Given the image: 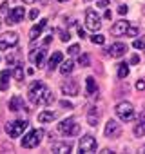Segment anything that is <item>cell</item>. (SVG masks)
Segmentation results:
<instances>
[{"instance_id":"6da1fadb","label":"cell","mask_w":145,"mask_h":154,"mask_svg":"<svg viewBox=\"0 0 145 154\" xmlns=\"http://www.w3.org/2000/svg\"><path fill=\"white\" fill-rule=\"evenodd\" d=\"M29 100L35 105H49L54 102V96L47 89V85H44V82H35L29 87Z\"/></svg>"},{"instance_id":"7a4b0ae2","label":"cell","mask_w":145,"mask_h":154,"mask_svg":"<svg viewBox=\"0 0 145 154\" xmlns=\"http://www.w3.org/2000/svg\"><path fill=\"white\" fill-rule=\"evenodd\" d=\"M44 136H45L44 129H33V131H29L26 134V138H22V147L24 149H35V147H38L40 141L44 140Z\"/></svg>"},{"instance_id":"3957f363","label":"cell","mask_w":145,"mask_h":154,"mask_svg":"<svg viewBox=\"0 0 145 154\" xmlns=\"http://www.w3.org/2000/svg\"><path fill=\"white\" fill-rule=\"evenodd\" d=\"M58 131H60L63 136H76V134L80 132V125L76 123V120L67 118V120H63L62 123H58Z\"/></svg>"},{"instance_id":"277c9868","label":"cell","mask_w":145,"mask_h":154,"mask_svg":"<svg viewBox=\"0 0 145 154\" xmlns=\"http://www.w3.org/2000/svg\"><path fill=\"white\" fill-rule=\"evenodd\" d=\"M116 116L122 120V122H131L134 118V107L129 103V102H120L116 105Z\"/></svg>"},{"instance_id":"5b68a950","label":"cell","mask_w":145,"mask_h":154,"mask_svg":"<svg viewBox=\"0 0 145 154\" xmlns=\"http://www.w3.org/2000/svg\"><path fill=\"white\" fill-rule=\"evenodd\" d=\"M26 129H27V122L26 120H15V122H8L6 123V132L11 138H18Z\"/></svg>"},{"instance_id":"8992f818","label":"cell","mask_w":145,"mask_h":154,"mask_svg":"<svg viewBox=\"0 0 145 154\" xmlns=\"http://www.w3.org/2000/svg\"><path fill=\"white\" fill-rule=\"evenodd\" d=\"M85 27H87L89 31H98V29L102 27V18H100V15H98L96 11L89 9V11L85 13Z\"/></svg>"},{"instance_id":"52a82bcc","label":"cell","mask_w":145,"mask_h":154,"mask_svg":"<svg viewBox=\"0 0 145 154\" xmlns=\"http://www.w3.org/2000/svg\"><path fill=\"white\" fill-rule=\"evenodd\" d=\"M18 44V35L17 33H4L0 35V51H6V49H11Z\"/></svg>"},{"instance_id":"ba28073f","label":"cell","mask_w":145,"mask_h":154,"mask_svg":"<svg viewBox=\"0 0 145 154\" xmlns=\"http://www.w3.org/2000/svg\"><path fill=\"white\" fill-rule=\"evenodd\" d=\"M78 150L82 154H87V152H94L96 150V140L93 136H84L78 143Z\"/></svg>"},{"instance_id":"9c48e42d","label":"cell","mask_w":145,"mask_h":154,"mask_svg":"<svg viewBox=\"0 0 145 154\" xmlns=\"http://www.w3.org/2000/svg\"><path fill=\"white\" fill-rule=\"evenodd\" d=\"M103 134H105V138L114 140V138H118V136L122 134V127H120L114 120H109V122L105 123V131H103Z\"/></svg>"},{"instance_id":"30bf717a","label":"cell","mask_w":145,"mask_h":154,"mask_svg":"<svg viewBox=\"0 0 145 154\" xmlns=\"http://www.w3.org/2000/svg\"><path fill=\"white\" fill-rule=\"evenodd\" d=\"M26 17V9L24 8H18V6H15L13 8V11L9 13V17H8V20H6V24H9V26H13V24H18V22H22V18Z\"/></svg>"},{"instance_id":"8fae6325","label":"cell","mask_w":145,"mask_h":154,"mask_svg":"<svg viewBox=\"0 0 145 154\" xmlns=\"http://www.w3.org/2000/svg\"><path fill=\"white\" fill-rule=\"evenodd\" d=\"M60 89H62V94H65V96H76L78 94V84L72 82V80L63 82Z\"/></svg>"},{"instance_id":"7c38bea8","label":"cell","mask_w":145,"mask_h":154,"mask_svg":"<svg viewBox=\"0 0 145 154\" xmlns=\"http://www.w3.org/2000/svg\"><path fill=\"white\" fill-rule=\"evenodd\" d=\"M125 53H127V45L122 42H116L109 47V56H113V58H122Z\"/></svg>"},{"instance_id":"4fadbf2b","label":"cell","mask_w":145,"mask_h":154,"mask_svg":"<svg viewBox=\"0 0 145 154\" xmlns=\"http://www.w3.org/2000/svg\"><path fill=\"white\" fill-rule=\"evenodd\" d=\"M29 60L36 63V67H44V60H45V49L40 47L33 53H29Z\"/></svg>"},{"instance_id":"5bb4252c","label":"cell","mask_w":145,"mask_h":154,"mask_svg":"<svg viewBox=\"0 0 145 154\" xmlns=\"http://www.w3.org/2000/svg\"><path fill=\"white\" fill-rule=\"evenodd\" d=\"M127 27H129V22H127V20H120V22H116V24L111 27V33L116 35V36H120V35H125Z\"/></svg>"},{"instance_id":"9a60e30c","label":"cell","mask_w":145,"mask_h":154,"mask_svg":"<svg viewBox=\"0 0 145 154\" xmlns=\"http://www.w3.org/2000/svg\"><path fill=\"white\" fill-rule=\"evenodd\" d=\"M47 26V20H42V22H38V24H35L33 27H31V31H29V38L31 40H36L38 36H40V33L44 31V27Z\"/></svg>"},{"instance_id":"2e32d148","label":"cell","mask_w":145,"mask_h":154,"mask_svg":"<svg viewBox=\"0 0 145 154\" xmlns=\"http://www.w3.org/2000/svg\"><path fill=\"white\" fill-rule=\"evenodd\" d=\"M53 152H60V154H67V152H71L72 150V145L71 143H62V141H58V143H53Z\"/></svg>"},{"instance_id":"e0dca14e","label":"cell","mask_w":145,"mask_h":154,"mask_svg":"<svg viewBox=\"0 0 145 154\" xmlns=\"http://www.w3.org/2000/svg\"><path fill=\"white\" fill-rule=\"evenodd\" d=\"M62 60H63V54H62V51H56V53H53V56H51V60H49V69L51 71H54L60 63H62Z\"/></svg>"},{"instance_id":"ac0fdd59","label":"cell","mask_w":145,"mask_h":154,"mask_svg":"<svg viewBox=\"0 0 145 154\" xmlns=\"http://www.w3.org/2000/svg\"><path fill=\"white\" fill-rule=\"evenodd\" d=\"M9 76H11V71H2L0 72V91H8L9 87Z\"/></svg>"},{"instance_id":"d6986e66","label":"cell","mask_w":145,"mask_h":154,"mask_svg":"<svg viewBox=\"0 0 145 154\" xmlns=\"http://www.w3.org/2000/svg\"><path fill=\"white\" fill-rule=\"evenodd\" d=\"M20 109H24V102H22V98H20V96H13V98L9 100V111L17 112V111H20Z\"/></svg>"},{"instance_id":"ffe728a7","label":"cell","mask_w":145,"mask_h":154,"mask_svg":"<svg viewBox=\"0 0 145 154\" xmlns=\"http://www.w3.org/2000/svg\"><path fill=\"white\" fill-rule=\"evenodd\" d=\"M85 89H87V94H89V96H94V94H96L98 87H96V80L93 78V76H89V78L85 80Z\"/></svg>"},{"instance_id":"44dd1931","label":"cell","mask_w":145,"mask_h":154,"mask_svg":"<svg viewBox=\"0 0 145 154\" xmlns=\"http://www.w3.org/2000/svg\"><path fill=\"white\" fill-rule=\"evenodd\" d=\"M54 118H56V112H53V111H44V112L38 114V122H40V123H49V122H53Z\"/></svg>"},{"instance_id":"7402d4cb","label":"cell","mask_w":145,"mask_h":154,"mask_svg":"<svg viewBox=\"0 0 145 154\" xmlns=\"http://www.w3.org/2000/svg\"><path fill=\"white\" fill-rule=\"evenodd\" d=\"M72 69H75V62H72V60H62V63H60V72L62 74H69Z\"/></svg>"},{"instance_id":"603a6c76","label":"cell","mask_w":145,"mask_h":154,"mask_svg":"<svg viewBox=\"0 0 145 154\" xmlns=\"http://www.w3.org/2000/svg\"><path fill=\"white\" fill-rule=\"evenodd\" d=\"M134 136L136 138H143L145 136V122H140L134 125Z\"/></svg>"},{"instance_id":"cb8c5ba5","label":"cell","mask_w":145,"mask_h":154,"mask_svg":"<svg viewBox=\"0 0 145 154\" xmlns=\"http://www.w3.org/2000/svg\"><path fill=\"white\" fill-rule=\"evenodd\" d=\"M129 74V63H120L118 67V78H125Z\"/></svg>"},{"instance_id":"d4e9b609","label":"cell","mask_w":145,"mask_h":154,"mask_svg":"<svg viewBox=\"0 0 145 154\" xmlns=\"http://www.w3.org/2000/svg\"><path fill=\"white\" fill-rule=\"evenodd\" d=\"M67 53H69L71 56H78V54H80V45H78V44H72V45L67 49Z\"/></svg>"},{"instance_id":"484cf974","label":"cell","mask_w":145,"mask_h":154,"mask_svg":"<svg viewBox=\"0 0 145 154\" xmlns=\"http://www.w3.org/2000/svg\"><path fill=\"white\" fill-rule=\"evenodd\" d=\"M15 78H17L18 82H22V80H24V71H22V65H20V63L15 67Z\"/></svg>"},{"instance_id":"4316f807","label":"cell","mask_w":145,"mask_h":154,"mask_svg":"<svg viewBox=\"0 0 145 154\" xmlns=\"http://www.w3.org/2000/svg\"><path fill=\"white\" fill-rule=\"evenodd\" d=\"M91 40H93V44H96V45H103V42H105V38H103L102 35H94V36H91Z\"/></svg>"},{"instance_id":"83f0119b","label":"cell","mask_w":145,"mask_h":154,"mask_svg":"<svg viewBox=\"0 0 145 154\" xmlns=\"http://www.w3.org/2000/svg\"><path fill=\"white\" fill-rule=\"evenodd\" d=\"M58 35H60V40H62V42H69V38H71L69 33H67V31H62V29H58Z\"/></svg>"},{"instance_id":"f1b7e54d","label":"cell","mask_w":145,"mask_h":154,"mask_svg":"<svg viewBox=\"0 0 145 154\" xmlns=\"http://www.w3.org/2000/svg\"><path fill=\"white\" fill-rule=\"evenodd\" d=\"M78 63H80V65H84V67H85V65H89V56H87V54H80Z\"/></svg>"},{"instance_id":"f546056e","label":"cell","mask_w":145,"mask_h":154,"mask_svg":"<svg viewBox=\"0 0 145 154\" xmlns=\"http://www.w3.org/2000/svg\"><path fill=\"white\" fill-rule=\"evenodd\" d=\"M125 35H129V36H136L138 35V27H127V31H125Z\"/></svg>"},{"instance_id":"4dcf8cb0","label":"cell","mask_w":145,"mask_h":154,"mask_svg":"<svg viewBox=\"0 0 145 154\" xmlns=\"http://www.w3.org/2000/svg\"><path fill=\"white\" fill-rule=\"evenodd\" d=\"M136 49H145V40H134V44H132Z\"/></svg>"},{"instance_id":"1f68e13d","label":"cell","mask_w":145,"mask_h":154,"mask_svg":"<svg viewBox=\"0 0 145 154\" xmlns=\"http://www.w3.org/2000/svg\"><path fill=\"white\" fill-rule=\"evenodd\" d=\"M118 13H120V15H127V13H129V8H127V6H120V8H118Z\"/></svg>"},{"instance_id":"d6a6232c","label":"cell","mask_w":145,"mask_h":154,"mask_svg":"<svg viewBox=\"0 0 145 154\" xmlns=\"http://www.w3.org/2000/svg\"><path fill=\"white\" fill-rule=\"evenodd\" d=\"M136 89H138V91H143V89H145V82H143V80H138V82H136Z\"/></svg>"},{"instance_id":"836d02e7","label":"cell","mask_w":145,"mask_h":154,"mask_svg":"<svg viewBox=\"0 0 145 154\" xmlns=\"http://www.w3.org/2000/svg\"><path fill=\"white\" fill-rule=\"evenodd\" d=\"M8 2H4V4H0V13H8Z\"/></svg>"},{"instance_id":"e575fe53","label":"cell","mask_w":145,"mask_h":154,"mask_svg":"<svg viewBox=\"0 0 145 154\" xmlns=\"http://www.w3.org/2000/svg\"><path fill=\"white\" fill-rule=\"evenodd\" d=\"M36 17H38V9H33V11L29 13V18H31V20H35Z\"/></svg>"},{"instance_id":"d590c367","label":"cell","mask_w":145,"mask_h":154,"mask_svg":"<svg viewBox=\"0 0 145 154\" xmlns=\"http://www.w3.org/2000/svg\"><path fill=\"white\" fill-rule=\"evenodd\" d=\"M138 62H140V56H138V54H132V56H131V63H134V65H136Z\"/></svg>"},{"instance_id":"8d00e7d4","label":"cell","mask_w":145,"mask_h":154,"mask_svg":"<svg viewBox=\"0 0 145 154\" xmlns=\"http://www.w3.org/2000/svg\"><path fill=\"white\" fill-rule=\"evenodd\" d=\"M109 4V0H100V2H98V8H105Z\"/></svg>"},{"instance_id":"74e56055","label":"cell","mask_w":145,"mask_h":154,"mask_svg":"<svg viewBox=\"0 0 145 154\" xmlns=\"http://www.w3.org/2000/svg\"><path fill=\"white\" fill-rule=\"evenodd\" d=\"M78 36H80V38H87V36H85V33H84V29H82V27H78Z\"/></svg>"},{"instance_id":"f35d334b","label":"cell","mask_w":145,"mask_h":154,"mask_svg":"<svg viewBox=\"0 0 145 154\" xmlns=\"http://www.w3.org/2000/svg\"><path fill=\"white\" fill-rule=\"evenodd\" d=\"M60 105H62V107H67V109H71V103H67V102H62Z\"/></svg>"},{"instance_id":"ab89813d","label":"cell","mask_w":145,"mask_h":154,"mask_svg":"<svg viewBox=\"0 0 145 154\" xmlns=\"http://www.w3.org/2000/svg\"><path fill=\"white\" fill-rule=\"evenodd\" d=\"M22 2H26V4H31V2H35V0H22Z\"/></svg>"},{"instance_id":"60d3db41","label":"cell","mask_w":145,"mask_h":154,"mask_svg":"<svg viewBox=\"0 0 145 154\" xmlns=\"http://www.w3.org/2000/svg\"><path fill=\"white\" fill-rule=\"evenodd\" d=\"M58 2H67V0H58Z\"/></svg>"},{"instance_id":"b9f144b4","label":"cell","mask_w":145,"mask_h":154,"mask_svg":"<svg viewBox=\"0 0 145 154\" xmlns=\"http://www.w3.org/2000/svg\"><path fill=\"white\" fill-rule=\"evenodd\" d=\"M0 26H2V20H0Z\"/></svg>"},{"instance_id":"7bdbcfd3","label":"cell","mask_w":145,"mask_h":154,"mask_svg":"<svg viewBox=\"0 0 145 154\" xmlns=\"http://www.w3.org/2000/svg\"><path fill=\"white\" fill-rule=\"evenodd\" d=\"M143 152H145V147H143Z\"/></svg>"}]
</instances>
